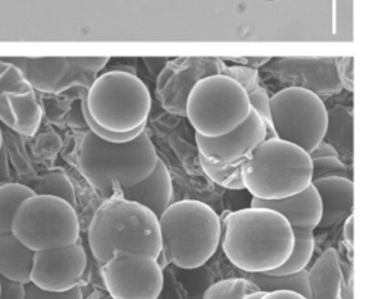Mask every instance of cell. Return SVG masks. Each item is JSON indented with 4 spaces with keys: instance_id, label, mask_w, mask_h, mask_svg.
I'll return each instance as SVG.
<instances>
[{
    "instance_id": "cell-36",
    "label": "cell",
    "mask_w": 366,
    "mask_h": 299,
    "mask_svg": "<svg viewBox=\"0 0 366 299\" xmlns=\"http://www.w3.org/2000/svg\"><path fill=\"white\" fill-rule=\"evenodd\" d=\"M2 129H0V150H2Z\"/></svg>"
},
{
    "instance_id": "cell-2",
    "label": "cell",
    "mask_w": 366,
    "mask_h": 299,
    "mask_svg": "<svg viewBox=\"0 0 366 299\" xmlns=\"http://www.w3.org/2000/svg\"><path fill=\"white\" fill-rule=\"evenodd\" d=\"M221 243L232 265L244 273H267L290 257L295 235L280 213L250 207L225 214Z\"/></svg>"
},
{
    "instance_id": "cell-37",
    "label": "cell",
    "mask_w": 366,
    "mask_h": 299,
    "mask_svg": "<svg viewBox=\"0 0 366 299\" xmlns=\"http://www.w3.org/2000/svg\"><path fill=\"white\" fill-rule=\"evenodd\" d=\"M0 293H2V283H0Z\"/></svg>"
},
{
    "instance_id": "cell-26",
    "label": "cell",
    "mask_w": 366,
    "mask_h": 299,
    "mask_svg": "<svg viewBox=\"0 0 366 299\" xmlns=\"http://www.w3.org/2000/svg\"><path fill=\"white\" fill-rule=\"evenodd\" d=\"M31 90L29 81L15 65L8 61H0V94H25Z\"/></svg>"
},
{
    "instance_id": "cell-3",
    "label": "cell",
    "mask_w": 366,
    "mask_h": 299,
    "mask_svg": "<svg viewBox=\"0 0 366 299\" xmlns=\"http://www.w3.org/2000/svg\"><path fill=\"white\" fill-rule=\"evenodd\" d=\"M158 160L146 129L125 143L104 141L90 131L78 150V166L83 176L107 198L147 178Z\"/></svg>"
},
{
    "instance_id": "cell-9",
    "label": "cell",
    "mask_w": 366,
    "mask_h": 299,
    "mask_svg": "<svg viewBox=\"0 0 366 299\" xmlns=\"http://www.w3.org/2000/svg\"><path fill=\"white\" fill-rule=\"evenodd\" d=\"M271 123L278 140L292 143L307 154L324 141L328 111L324 101L303 87H289L269 97Z\"/></svg>"
},
{
    "instance_id": "cell-21",
    "label": "cell",
    "mask_w": 366,
    "mask_h": 299,
    "mask_svg": "<svg viewBox=\"0 0 366 299\" xmlns=\"http://www.w3.org/2000/svg\"><path fill=\"white\" fill-rule=\"evenodd\" d=\"M24 185H27L36 196L58 197L74 207L76 206L74 185L62 169H54L40 176L25 179Z\"/></svg>"
},
{
    "instance_id": "cell-15",
    "label": "cell",
    "mask_w": 366,
    "mask_h": 299,
    "mask_svg": "<svg viewBox=\"0 0 366 299\" xmlns=\"http://www.w3.org/2000/svg\"><path fill=\"white\" fill-rule=\"evenodd\" d=\"M322 204L318 228L328 229L353 214L355 185L349 178H321L312 181Z\"/></svg>"
},
{
    "instance_id": "cell-33",
    "label": "cell",
    "mask_w": 366,
    "mask_h": 299,
    "mask_svg": "<svg viewBox=\"0 0 366 299\" xmlns=\"http://www.w3.org/2000/svg\"><path fill=\"white\" fill-rule=\"evenodd\" d=\"M345 236H346V240L349 242V245H353V242H355V219H353V214L349 216L347 221H346Z\"/></svg>"
},
{
    "instance_id": "cell-16",
    "label": "cell",
    "mask_w": 366,
    "mask_h": 299,
    "mask_svg": "<svg viewBox=\"0 0 366 299\" xmlns=\"http://www.w3.org/2000/svg\"><path fill=\"white\" fill-rule=\"evenodd\" d=\"M172 194V179L169 171L165 163L159 158L147 178L136 185L122 189L118 197L149 208L159 219L165 210L171 206Z\"/></svg>"
},
{
    "instance_id": "cell-30",
    "label": "cell",
    "mask_w": 366,
    "mask_h": 299,
    "mask_svg": "<svg viewBox=\"0 0 366 299\" xmlns=\"http://www.w3.org/2000/svg\"><path fill=\"white\" fill-rule=\"evenodd\" d=\"M74 61L80 65L81 68L97 74L99 71H102L107 64L109 62V58H74Z\"/></svg>"
},
{
    "instance_id": "cell-1",
    "label": "cell",
    "mask_w": 366,
    "mask_h": 299,
    "mask_svg": "<svg viewBox=\"0 0 366 299\" xmlns=\"http://www.w3.org/2000/svg\"><path fill=\"white\" fill-rule=\"evenodd\" d=\"M152 96L136 71L118 68L96 76L81 98L83 118L93 133L125 143L146 129Z\"/></svg>"
},
{
    "instance_id": "cell-24",
    "label": "cell",
    "mask_w": 366,
    "mask_h": 299,
    "mask_svg": "<svg viewBox=\"0 0 366 299\" xmlns=\"http://www.w3.org/2000/svg\"><path fill=\"white\" fill-rule=\"evenodd\" d=\"M199 160L206 176L211 181H214L215 183L228 189H244V182L242 175L243 163L227 166V168H217L212 165V163H209L206 158H203L200 154H199Z\"/></svg>"
},
{
    "instance_id": "cell-5",
    "label": "cell",
    "mask_w": 366,
    "mask_h": 299,
    "mask_svg": "<svg viewBox=\"0 0 366 299\" xmlns=\"http://www.w3.org/2000/svg\"><path fill=\"white\" fill-rule=\"evenodd\" d=\"M162 251L169 263L194 270L217 253L222 222L217 211L202 201L182 200L171 204L159 217Z\"/></svg>"
},
{
    "instance_id": "cell-12",
    "label": "cell",
    "mask_w": 366,
    "mask_h": 299,
    "mask_svg": "<svg viewBox=\"0 0 366 299\" xmlns=\"http://www.w3.org/2000/svg\"><path fill=\"white\" fill-rule=\"evenodd\" d=\"M265 140L267 126L253 108L242 125L222 135V137L206 138L196 133L199 154L217 168L244 163L252 151Z\"/></svg>"
},
{
    "instance_id": "cell-25",
    "label": "cell",
    "mask_w": 366,
    "mask_h": 299,
    "mask_svg": "<svg viewBox=\"0 0 366 299\" xmlns=\"http://www.w3.org/2000/svg\"><path fill=\"white\" fill-rule=\"evenodd\" d=\"M253 292H257V288L246 278L225 279L209 288L204 292L203 299H242Z\"/></svg>"
},
{
    "instance_id": "cell-6",
    "label": "cell",
    "mask_w": 366,
    "mask_h": 299,
    "mask_svg": "<svg viewBox=\"0 0 366 299\" xmlns=\"http://www.w3.org/2000/svg\"><path fill=\"white\" fill-rule=\"evenodd\" d=\"M244 189L259 200H282L312 183V158L300 147L278 138L260 143L242 166Z\"/></svg>"
},
{
    "instance_id": "cell-18",
    "label": "cell",
    "mask_w": 366,
    "mask_h": 299,
    "mask_svg": "<svg viewBox=\"0 0 366 299\" xmlns=\"http://www.w3.org/2000/svg\"><path fill=\"white\" fill-rule=\"evenodd\" d=\"M310 299H345L343 271L335 248L325 250L307 270Z\"/></svg>"
},
{
    "instance_id": "cell-31",
    "label": "cell",
    "mask_w": 366,
    "mask_h": 299,
    "mask_svg": "<svg viewBox=\"0 0 366 299\" xmlns=\"http://www.w3.org/2000/svg\"><path fill=\"white\" fill-rule=\"evenodd\" d=\"M309 156H310V158H318V157H338V153H337V150H335L332 146H330L328 143L322 141V143H320L315 148H313V150L309 153Z\"/></svg>"
},
{
    "instance_id": "cell-34",
    "label": "cell",
    "mask_w": 366,
    "mask_h": 299,
    "mask_svg": "<svg viewBox=\"0 0 366 299\" xmlns=\"http://www.w3.org/2000/svg\"><path fill=\"white\" fill-rule=\"evenodd\" d=\"M156 263H158V265H159L162 270L171 264V263H169V260H168V257L165 255V253H164V251H161V253L158 254V257H156Z\"/></svg>"
},
{
    "instance_id": "cell-29",
    "label": "cell",
    "mask_w": 366,
    "mask_h": 299,
    "mask_svg": "<svg viewBox=\"0 0 366 299\" xmlns=\"http://www.w3.org/2000/svg\"><path fill=\"white\" fill-rule=\"evenodd\" d=\"M2 283V293L0 299H25V285L0 278Z\"/></svg>"
},
{
    "instance_id": "cell-32",
    "label": "cell",
    "mask_w": 366,
    "mask_h": 299,
    "mask_svg": "<svg viewBox=\"0 0 366 299\" xmlns=\"http://www.w3.org/2000/svg\"><path fill=\"white\" fill-rule=\"evenodd\" d=\"M260 299H307L303 295L292 290H274V292H267Z\"/></svg>"
},
{
    "instance_id": "cell-10",
    "label": "cell",
    "mask_w": 366,
    "mask_h": 299,
    "mask_svg": "<svg viewBox=\"0 0 366 299\" xmlns=\"http://www.w3.org/2000/svg\"><path fill=\"white\" fill-rule=\"evenodd\" d=\"M102 278L114 299H158L164 289V270L154 257L115 251L103 264Z\"/></svg>"
},
{
    "instance_id": "cell-11",
    "label": "cell",
    "mask_w": 366,
    "mask_h": 299,
    "mask_svg": "<svg viewBox=\"0 0 366 299\" xmlns=\"http://www.w3.org/2000/svg\"><path fill=\"white\" fill-rule=\"evenodd\" d=\"M87 267L81 243L34 253L30 282L50 292H65L78 286Z\"/></svg>"
},
{
    "instance_id": "cell-14",
    "label": "cell",
    "mask_w": 366,
    "mask_h": 299,
    "mask_svg": "<svg viewBox=\"0 0 366 299\" xmlns=\"http://www.w3.org/2000/svg\"><path fill=\"white\" fill-rule=\"evenodd\" d=\"M250 207L269 208L285 217L292 229H309L315 230L322 216V204L317 189L310 183L302 193L287 197L282 200H259L253 198Z\"/></svg>"
},
{
    "instance_id": "cell-35",
    "label": "cell",
    "mask_w": 366,
    "mask_h": 299,
    "mask_svg": "<svg viewBox=\"0 0 366 299\" xmlns=\"http://www.w3.org/2000/svg\"><path fill=\"white\" fill-rule=\"evenodd\" d=\"M262 295H264V292L257 290V292H253V293H249V295L243 296L242 299H260V296H262Z\"/></svg>"
},
{
    "instance_id": "cell-20",
    "label": "cell",
    "mask_w": 366,
    "mask_h": 299,
    "mask_svg": "<svg viewBox=\"0 0 366 299\" xmlns=\"http://www.w3.org/2000/svg\"><path fill=\"white\" fill-rule=\"evenodd\" d=\"M295 235V243L290 257L285 260V263L271 271H267V275L271 276H287L299 273L302 270H306L309 265L313 251H315V236H313V230L309 229H293Z\"/></svg>"
},
{
    "instance_id": "cell-19",
    "label": "cell",
    "mask_w": 366,
    "mask_h": 299,
    "mask_svg": "<svg viewBox=\"0 0 366 299\" xmlns=\"http://www.w3.org/2000/svg\"><path fill=\"white\" fill-rule=\"evenodd\" d=\"M34 251L21 243L14 233L0 235V278L30 283Z\"/></svg>"
},
{
    "instance_id": "cell-22",
    "label": "cell",
    "mask_w": 366,
    "mask_h": 299,
    "mask_svg": "<svg viewBox=\"0 0 366 299\" xmlns=\"http://www.w3.org/2000/svg\"><path fill=\"white\" fill-rule=\"evenodd\" d=\"M246 279L252 282L260 292L292 290L310 299V289L307 280V270H302L295 275L271 276L267 273H246Z\"/></svg>"
},
{
    "instance_id": "cell-4",
    "label": "cell",
    "mask_w": 366,
    "mask_h": 299,
    "mask_svg": "<svg viewBox=\"0 0 366 299\" xmlns=\"http://www.w3.org/2000/svg\"><path fill=\"white\" fill-rule=\"evenodd\" d=\"M89 245L104 264L115 251L158 257L162 251L159 219L149 208L122 197L107 198L89 226Z\"/></svg>"
},
{
    "instance_id": "cell-23",
    "label": "cell",
    "mask_w": 366,
    "mask_h": 299,
    "mask_svg": "<svg viewBox=\"0 0 366 299\" xmlns=\"http://www.w3.org/2000/svg\"><path fill=\"white\" fill-rule=\"evenodd\" d=\"M36 196L24 183H5L0 185V235L12 232V222L19 206Z\"/></svg>"
},
{
    "instance_id": "cell-7",
    "label": "cell",
    "mask_w": 366,
    "mask_h": 299,
    "mask_svg": "<svg viewBox=\"0 0 366 299\" xmlns=\"http://www.w3.org/2000/svg\"><path fill=\"white\" fill-rule=\"evenodd\" d=\"M252 111L247 91L228 75L199 79L187 97L186 113L196 133L217 138L242 125Z\"/></svg>"
},
{
    "instance_id": "cell-17",
    "label": "cell",
    "mask_w": 366,
    "mask_h": 299,
    "mask_svg": "<svg viewBox=\"0 0 366 299\" xmlns=\"http://www.w3.org/2000/svg\"><path fill=\"white\" fill-rule=\"evenodd\" d=\"M43 108L37 100L36 90L25 94H0V121L11 129L33 137L39 131Z\"/></svg>"
},
{
    "instance_id": "cell-13",
    "label": "cell",
    "mask_w": 366,
    "mask_h": 299,
    "mask_svg": "<svg viewBox=\"0 0 366 299\" xmlns=\"http://www.w3.org/2000/svg\"><path fill=\"white\" fill-rule=\"evenodd\" d=\"M33 90L62 93L71 87L89 88L96 75L78 66L72 58H8Z\"/></svg>"
},
{
    "instance_id": "cell-28",
    "label": "cell",
    "mask_w": 366,
    "mask_h": 299,
    "mask_svg": "<svg viewBox=\"0 0 366 299\" xmlns=\"http://www.w3.org/2000/svg\"><path fill=\"white\" fill-rule=\"evenodd\" d=\"M25 299H83V290L80 286H75L65 292H50L30 282L25 285Z\"/></svg>"
},
{
    "instance_id": "cell-8",
    "label": "cell",
    "mask_w": 366,
    "mask_h": 299,
    "mask_svg": "<svg viewBox=\"0 0 366 299\" xmlns=\"http://www.w3.org/2000/svg\"><path fill=\"white\" fill-rule=\"evenodd\" d=\"M14 236L31 251L54 250L78 242L80 221L75 207L62 198L33 196L15 213Z\"/></svg>"
},
{
    "instance_id": "cell-27",
    "label": "cell",
    "mask_w": 366,
    "mask_h": 299,
    "mask_svg": "<svg viewBox=\"0 0 366 299\" xmlns=\"http://www.w3.org/2000/svg\"><path fill=\"white\" fill-rule=\"evenodd\" d=\"M350 178V171L340 157L312 158V181L321 178Z\"/></svg>"
}]
</instances>
